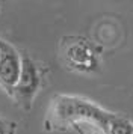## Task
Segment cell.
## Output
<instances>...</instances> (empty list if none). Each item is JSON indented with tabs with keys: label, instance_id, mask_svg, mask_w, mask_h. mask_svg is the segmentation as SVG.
Wrapping results in <instances>:
<instances>
[{
	"label": "cell",
	"instance_id": "6",
	"mask_svg": "<svg viewBox=\"0 0 133 134\" xmlns=\"http://www.w3.org/2000/svg\"><path fill=\"white\" fill-rule=\"evenodd\" d=\"M132 134H133V128H132Z\"/></svg>",
	"mask_w": 133,
	"mask_h": 134
},
{
	"label": "cell",
	"instance_id": "2",
	"mask_svg": "<svg viewBox=\"0 0 133 134\" xmlns=\"http://www.w3.org/2000/svg\"><path fill=\"white\" fill-rule=\"evenodd\" d=\"M60 65L70 72L95 74L100 71V48L89 38L82 35H65L58 42Z\"/></svg>",
	"mask_w": 133,
	"mask_h": 134
},
{
	"label": "cell",
	"instance_id": "1",
	"mask_svg": "<svg viewBox=\"0 0 133 134\" xmlns=\"http://www.w3.org/2000/svg\"><path fill=\"white\" fill-rule=\"evenodd\" d=\"M115 116V111L106 110L85 97L56 93L48 104L44 130L47 133H60L74 130L77 125H89L108 134Z\"/></svg>",
	"mask_w": 133,
	"mask_h": 134
},
{
	"label": "cell",
	"instance_id": "5",
	"mask_svg": "<svg viewBox=\"0 0 133 134\" xmlns=\"http://www.w3.org/2000/svg\"><path fill=\"white\" fill-rule=\"evenodd\" d=\"M17 133V122L0 118V134H15Z\"/></svg>",
	"mask_w": 133,
	"mask_h": 134
},
{
	"label": "cell",
	"instance_id": "3",
	"mask_svg": "<svg viewBox=\"0 0 133 134\" xmlns=\"http://www.w3.org/2000/svg\"><path fill=\"white\" fill-rule=\"evenodd\" d=\"M48 74L47 65L32 59L30 56L23 54V63H21V72L18 77V81L12 89L11 98L23 111H30L33 107L36 95L44 86L45 77Z\"/></svg>",
	"mask_w": 133,
	"mask_h": 134
},
{
	"label": "cell",
	"instance_id": "4",
	"mask_svg": "<svg viewBox=\"0 0 133 134\" xmlns=\"http://www.w3.org/2000/svg\"><path fill=\"white\" fill-rule=\"evenodd\" d=\"M23 54L12 44L0 38V87L11 97L21 72Z\"/></svg>",
	"mask_w": 133,
	"mask_h": 134
}]
</instances>
